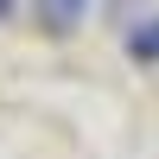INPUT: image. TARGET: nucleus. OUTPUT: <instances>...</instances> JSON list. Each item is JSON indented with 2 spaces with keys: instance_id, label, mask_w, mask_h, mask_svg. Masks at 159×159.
Instances as JSON below:
<instances>
[{
  "instance_id": "f03ea898",
  "label": "nucleus",
  "mask_w": 159,
  "mask_h": 159,
  "mask_svg": "<svg viewBox=\"0 0 159 159\" xmlns=\"http://www.w3.org/2000/svg\"><path fill=\"white\" fill-rule=\"evenodd\" d=\"M127 57L134 64H159V13H147V19L127 32Z\"/></svg>"
},
{
  "instance_id": "f257e3e1",
  "label": "nucleus",
  "mask_w": 159,
  "mask_h": 159,
  "mask_svg": "<svg viewBox=\"0 0 159 159\" xmlns=\"http://www.w3.org/2000/svg\"><path fill=\"white\" fill-rule=\"evenodd\" d=\"M89 7H96V0H32V13H38V25H45V32H76V25L89 19Z\"/></svg>"
},
{
  "instance_id": "7ed1b4c3",
  "label": "nucleus",
  "mask_w": 159,
  "mask_h": 159,
  "mask_svg": "<svg viewBox=\"0 0 159 159\" xmlns=\"http://www.w3.org/2000/svg\"><path fill=\"white\" fill-rule=\"evenodd\" d=\"M13 13H19V0H0V25H7V19H13Z\"/></svg>"
}]
</instances>
